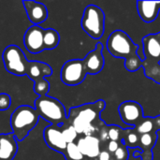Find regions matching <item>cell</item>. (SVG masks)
Segmentation results:
<instances>
[{"mask_svg":"<svg viewBox=\"0 0 160 160\" xmlns=\"http://www.w3.org/2000/svg\"><path fill=\"white\" fill-rule=\"evenodd\" d=\"M105 107L106 103L102 99L72 107L68 113L67 123L74 128L79 136H98L100 128L105 125L100 119Z\"/></svg>","mask_w":160,"mask_h":160,"instance_id":"1","label":"cell"},{"mask_svg":"<svg viewBox=\"0 0 160 160\" xmlns=\"http://www.w3.org/2000/svg\"><path fill=\"white\" fill-rule=\"evenodd\" d=\"M109 52L116 57L125 59V68L130 72L137 71L142 66V60L138 54L139 46L123 30L113 31L106 42Z\"/></svg>","mask_w":160,"mask_h":160,"instance_id":"2","label":"cell"},{"mask_svg":"<svg viewBox=\"0 0 160 160\" xmlns=\"http://www.w3.org/2000/svg\"><path fill=\"white\" fill-rule=\"evenodd\" d=\"M144 59L142 68L145 77L160 84V32L142 38Z\"/></svg>","mask_w":160,"mask_h":160,"instance_id":"3","label":"cell"},{"mask_svg":"<svg viewBox=\"0 0 160 160\" xmlns=\"http://www.w3.org/2000/svg\"><path fill=\"white\" fill-rule=\"evenodd\" d=\"M39 118L35 108L28 105H22L15 109L10 116V127L16 141L22 142L36 128Z\"/></svg>","mask_w":160,"mask_h":160,"instance_id":"4","label":"cell"},{"mask_svg":"<svg viewBox=\"0 0 160 160\" xmlns=\"http://www.w3.org/2000/svg\"><path fill=\"white\" fill-rule=\"evenodd\" d=\"M34 104L39 117L49 122L50 125L62 126L67 123L68 113L66 108L58 99L47 95L38 97Z\"/></svg>","mask_w":160,"mask_h":160,"instance_id":"5","label":"cell"},{"mask_svg":"<svg viewBox=\"0 0 160 160\" xmlns=\"http://www.w3.org/2000/svg\"><path fill=\"white\" fill-rule=\"evenodd\" d=\"M83 31L93 39H99L105 31L104 11L96 5H89L84 8L81 21Z\"/></svg>","mask_w":160,"mask_h":160,"instance_id":"6","label":"cell"},{"mask_svg":"<svg viewBox=\"0 0 160 160\" xmlns=\"http://www.w3.org/2000/svg\"><path fill=\"white\" fill-rule=\"evenodd\" d=\"M3 63L8 72L15 76H25L29 61L26 59L23 52L17 45H8L5 48L3 54Z\"/></svg>","mask_w":160,"mask_h":160,"instance_id":"7","label":"cell"},{"mask_svg":"<svg viewBox=\"0 0 160 160\" xmlns=\"http://www.w3.org/2000/svg\"><path fill=\"white\" fill-rule=\"evenodd\" d=\"M87 72L82 59L67 61L61 68V81L68 86L81 84L86 78Z\"/></svg>","mask_w":160,"mask_h":160,"instance_id":"8","label":"cell"},{"mask_svg":"<svg viewBox=\"0 0 160 160\" xmlns=\"http://www.w3.org/2000/svg\"><path fill=\"white\" fill-rule=\"evenodd\" d=\"M121 120L131 127H136L143 119V109L142 105L133 100L122 102L118 108Z\"/></svg>","mask_w":160,"mask_h":160,"instance_id":"9","label":"cell"},{"mask_svg":"<svg viewBox=\"0 0 160 160\" xmlns=\"http://www.w3.org/2000/svg\"><path fill=\"white\" fill-rule=\"evenodd\" d=\"M43 139L46 144L53 151L58 152L60 154H64L68 143L66 142L63 134H62V127L50 125L43 130Z\"/></svg>","mask_w":160,"mask_h":160,"instance_id":"10","label":"cell"},{"mask_svg":"<svg viewBox=\"0 0 160 160\" xmlns=\"http://www.w3.org/2000/svg\"><path fill=\"white\" fill-rule=\"evenodd\" d=\"M76 144L84 160H98L101 152V142L97 136H79Z\"/></svg>","mask_w":160,"mask_h":160,"instance_id":"11","label":"cell"},{"mask_svg":"<svg viewBox=\"0 0 160 160\" xmlns=\"http://www.w3.org/2000/svg\"><path fill=\"white\" fill-rule=\"evenodd\" d=\"M43 32L44 29L39 25H32L26 30L23 37V44L30 53L38 54L44 51Z\"/></svg>","mask_w":160,"mask_h":160,"instance_id":"12","label":"cell"},{"mask_svg":"<svg viewBox=\"0 0 160 160\" xmlns=\"http://www.w3.org/2000/svg\"><path fill=\"white\" fill-rule=\"evenodd\" d=\"M102 51H103V45L102 43L98 42L96 45V48L90 52H88L86 56L82 59L87 74L96 75L103 69L105 65V60Z\"/></svg>","mask_w":160,"mask_h":160,"instance_id":"13","label":"cell"},{"mask_svg":"<svg viewBox=\"0 0 160 160\" xmlns=\"http://www.w3.org/2000/svg\"><path fill=\"white\" fill-rule=\"evenodd\" d=\"M22 4L26 11L27 18L34 23V25H39L47 20L48 10L44 4L33 0L22 1Z\"/></svg>","mask_w":160,"mask_h":160,"instance_id":"14","label":"cell"},{"mask_svg":"<svg viewBox=\"0 0 160 160\" xmlns=\"http://www.w3.org/2000/svg\"><path fill=\"white\" fill-rule=\"evenodd\" d=\"M158 134H142L140 135L137 148L142 151L136 150L133 154V158H142V160H153V148L158 142Z\"/></svg>","mask_w":160,"mask_h":160,"instance_id":"15","label":"cell"},{"mask_svg":"<svg viewBox=\"0 0 160 160\" xmlns=\"http://www.w3.org/2000/svg\"><path fill=\"white\" fill-rule=\"evenodd\" d=\"M52 75V68L46 63L39 61H29L26 69V76L34 82L40 83L46 81V77Z\"/></svg>","mask_w":160,"mask_h":160,"instance_id":"16","label":"cell"},{"mask_svg":"<svg viewBox=\"0 0 160 160\" xmlns=\"http://www.w3.org/2000/svg\"><path fill=\"white\" fill-rule=\"evenodd\" d=\"M136 5L139 16L146 23H151L158 18L160 1H137Z\"/></svg>","mask_w":160,"mask_h":160,"instance_id":"17","label":"cell"},{"mask_svg":"<svg viewBox=\"0 0 160 160\" xmlns=\"http://www.w3.org/2000/svg\"><path fill=\"white\" fill-rule=\"evenodd\" d=\"M18 153V143L11 133L0 134V160H13Z\"/></svg>","mask_w":160,"mask_h":160,"instance_id":"18","label":"cell"},{"mask_svg":"<svg viewBox=\"0 0 160 160\" xmlns=\"http://www.w3.org/2000/svg\"><path fill=\"white\" fill-rule=\"evenodd\" d=\"M134 129L139 135L157 134L160 130V115L156 117H143V119L134 127Z\"/></svg>","mask_w":160,"mask_h":160,"instance_id":"19","label":"cell"},{"mask_svg":"<svg viewBox=\"0 0 160 160\" xmlns=\"http://www.w3.org/2000/svg\"><path fill=\"white\" fill-rule=\"evenodd\" d=\"M60 42V36L53 28L44 29L43 32V46L44 50H53Z\"/></svg>","mask_w":160,"mask_h":160,"instance_id":"20","label":"cell"},{"mask_svg":"<svg viewBox=\"0 0 160 160\" xmlns=\"http://www.w3.org/2000/svg\"><path fill=\"white\" fill-rule=\"evenodd\" d=\"M139 139H140V135L136 132L134 128H125L124 129V137L121 140L120 143L122 145L127 146L128 149L129 148L139 149V148H137V145H138V142H139Z\"/></svg>","mask_w":160,"mask_h":160,"instance_id":"21","label":"cell"},{"mask_svg":"<svg viewBox=\"0 0 160 160\" xmlns=\"http://www.w3.org/2000/svg\"><path fill=\"white\" fill-rule=\"evenodd\" d=\"M63 156L66 160H84V157L79 150L76 142L68 143Z\"/></svg>","mask_w":160,"mask_h":160,"instance_id":"22","label":"cell"},{"mask_svg":"<svg viewBox=\"0 0 160 160\" xmlns=\"http://www.w3.org/2000/svg\"><path fill=\"white\" fill-rule=\"evenodd\" d=\"M62 127V134L63 137L66 141V142L71 143V142H76L77 139L79 138L78 133L76 132V130L74 129V128L70 125H68V123L64 124L61 126Z\"/></svg>","mask_w":160,"mask_h":160,"instance_id":"23","label":"cell"},{"mask_svg":"<svg viewBox=\"0 0 160 160\" xmlns=\"http://www.w3.org/2000/svg\"><path fill=\"white\" fill-rule=\"evenodd\" d=\"M124 137V128L116 125L108 126V138L112 142H121V140Z\"/></svg>","mask_w":160,"mask_h":160,"instance_id":"24","label":"cell"},{"mask_svg":"<svg viewBox=\"0 0 160 160\" xmlns=\"http://www.w3.org/2000/svg\"><path fill=\"white\" fill-rule=\"evenodd\" d=\"M112 156V158L114 160H128V157H129L128 148L120 143L118 149Z\"/></svg>","mask_w":160,"mask_h":160,"instance_id":"25","label":"cell"},{"mask_svg":"<svg viewBox=\"0 0 160 160\" xmlns=\"http://www.w3.org/2000/svg\"><path fill=\"white\" fill-rule=\"evenodd\" d=\"M11 105V98L7 93L0 94V111H6L9 109Z\"/></svg>","mask_w":160,"mask_h":160,"instance_id":"26","label":"cell"},{"mask_svg":"<svg viewBox=\"0 0 160 160\" xmlns=\"http://www.w3.org/2000/svg\"><path fill=\"white\" fill-rule=\"evenodd\" d=\"M119 145H120V143H119V142H112V141H109V142H107V148H106V150H107L111 155H112V154H113V153L118 149Z\"/></svg>","mask_w":160,"mask_h":160,"instance_id":"27","label":"cell"},{"mask_svg":"<svg viewBox=\"0 0 160 160\" xmlns=\"http://www.w3.org/2000/svg\"><path fill=\"white\" fill-rule=\"evenodd\" d=\"M112 156L107 151V150H101V152L99 153L98 160H112Z\"/></svg>","mask_w":160,"mask_h":160,"instance_id":"28","label":"cell"},{"mask_svg":"<svg viewBox=\"0 0 160 160\" xmlns=\"http://www.w3.org/2000/svg\"><path fill=\"white\" fill-rule=\"evenodd\" d=\"M112 160H114V159H113V158H112Z\"/></svg>","mask_w":160,"mask_h":160,"instance_id":"29","label":"cell"}]
</instances>
